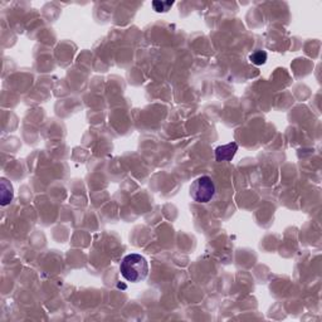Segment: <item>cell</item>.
I'll return each instance as SVG.
<instances>
[{"mask_svg": "<svg viewBox=\"0 0 322 322\" xmlns=\"http://www.w3.org/2000/svg\"><path fill=\"white\" fill-rule=\"evenodd\" d=\"M120 272L126 281L137 283L144 281L149 274V263L141 254H127L121 260Z\"/></svg>", "mask_w": 322, "mask_h": 322, "instance_id": "obj_1", "label": "cell"}, {"mask_svg": "<svg viewBox=\"0 0 322 322\" xmlns=\"http://www.w3.org/2000/svg\"><path fill=\"white\" fill-rule=\"evenodd\" d=\"M189 194L193 200L196 203H200V204L209 203L215 194V185L211 177H200L194 180L190 185Z\"/></svg>", "mask_w": 322, "mask_h": 322, "instance_id": "obj_2", "label": "cell"}, {"mask_svg": "<svg viewBox=\"0 0 322 322\" xmlns=\"http://www.w3.org/2000/svg\"><path fill=\"white\" fill-rule=\"evenodd\" d=\"M238 151V145L236 143H229L226 145L218 146L215 149V160L222 162V161H230Z\"/></svg>", "mask_w": 322, "mask_h": 322, "instance_id": "obj_3", "label": "cell"}, {"mask_svg": "<svg viewBox=\"0 0 322 322\" xmlns=\"http://www.w3.org/2000/svg\"><path fill=\"white\" fill-rule=\"evenodd\" d=\"M13 200V186L8 183V180L1 179V205L5 207Z\"/></svg>", "mask_w": 322, "mask_h": 322, "instance_id": "obj_4", "label": "cell"}, {"mask_svg": "<svg viewBox=\"0 0 322 322\" xmlns=\"http://www.w3.org/2000/svg\"><path fill=\"white\" fill-rule=\"evenodd\" d=\"M249 59H251V62L254 63V64H264L267 61V53L262 52V50H257V52H254L253 54H251Z\"/></svg>", "mask_w": 322, "mask_h": 322, "instance_id": "obj_5", "label": "cell"}, {"mask_svg": "<svg viewBox=\"0 0 322 322\" xmlns=\"http://www.w3.org/2000/svg\"><path fill=\"white\" fill-rule=\"evenodd\" d=\"M173 4L174 1H154L152 6H154L155 12L165 13L170 9V6H173Z\"/></svg>", "mask_w": 322, "mask_h": 322, "instance_id": "obj_6", "label": "cell"}]
</instances>
